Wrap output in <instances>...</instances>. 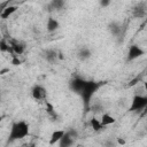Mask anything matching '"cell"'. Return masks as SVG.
<instances>
[{
	"label": "cell",
	"mask_w": 147,
	"mask_h": 147,
	"mask_svg": "<svg viewBox=\"0 0 147 147\" xmlns=\"http://www.w3.org/2000/svg\"><path fill=\"white\" fill-rule=\"evenodd\" d=\"M30 133V125L25 121H16L11 124L10 131H9V137L8 141L13 142L15 140H21L24 139L29 136Z\"/></svg>",
	"instance_id": "6da1fadb"
},
{
	"label": "cell",
	"mask_w": 147,
	"mask_h": 147,
	"mask_svg": "<svg viewBox=\"0 0 147 147\" xmlns=\"http://www.w3.org/2000/svg\"><path fill=\"white\" fill-rule=\"evenodd\" d=\"M117 141H118V144H121V145H124V144H125V141H124L123 139H121V138H118Z\"/></svg>",
	"instance_id": "7402d4cb"
},
{
	"label": "cell",
	"mask_w": 147,
	"mask_h": 147,
	"mask_svg": "<svg viewBox=\"0 0 147 147\" xmlns=\"http://www.w3.org/2000/svg\"><path fill=\"white\" fill-rule=\"evenodd\" d=\"M101 86V83L99 82H94V80H84V84L79 91V95L84 102L85 107L90 106L91 99L93 98V95L95 94V92L99 90V87Z\"/></svg>",
	"instance_id": "7a4b0ae2"
},
{
	"label": "cell",
	"mask_w": 147,
	"mask_h": 147,
	"mask_svg": "<svg viewBox=\"0 0 147 147\" xmlns=\"http://www.w3.org/2000/svg\"><path fill=\"white\" fill-rule=\"evenodd\" d=\"M145 55V49L139 46L138 44H132L129 49H127V53H126V61L127 62H132L141 56Z\"/></svg>",
	"instance_id": "277c9868"
},
{
	"label": "cell",
	"mask_w": 147,
	"mask_h": 147,
	"mask_svg": "<svg viewBox=\"0 0 147 147\" xmlns=\"http://www.w3.org/2000/svg\"><path fill=\"white\" fill-rule=\"evenodd\" d=\"M90 124H91V127H92V130L94 131V132H100V131H102L106 126L101 123V121L100 119H98L96 117H92L91 119H90Z\"/></svg>",
	"instance_id": "5bb4252c"
},
{
	"label": "cell",
	"mask_w": 147,
	"mask_h": 147,
	"mask_svg": "<svg viewBox=\"0 0 147 147\" xmlns=\"http://www.w3.org/2000/svg\"><path fill=\"white\" fill-rule=\"evenodd\" d=\"M31 96L36 101H46L47 99V90L39 84H36L31 88Z\"/></svg>",
	"instance_id": "5b68a950"
},
{
	"label": "cell",
	"mask_w": 147,
	"mask_h": 147,
	"mask_svg": "<svg viewBox=\"0 0 147 147\" xmlns=\"http://www.w3.org/2000/svg\"><path fill=\"white\" fill-rule=\"evenodd\" d=\"M147 15V2L139 1L132 7V16L134 18H146Z\"/></svg>",
	"instance_id": "8992f818"
},
{
	"label": "cell",
	"mask_w": 147,
	"mask_h": 147,
	"mask_svg": "<svg viewBox=\"0 0 147 147\" xmlns=\"http://www.w3.org/2000/svg\"><path fill=\"white\" fill-rule=\"evenodd\" d=\"M145 20H146V21H147V15H146V18H145Z\"/></svg>",
	"instance_id": "d4e9b609"
},
{
	"label": "cell",
	"mask_w": 147,
	"mask_h": 147,
	"mask_svg": "<svg viewBox=\"0 0 147 147\" xmlns=\"http://www.w3.org/2000/svg\"><path fill=\"white\" fill-rule=\"evenodd\" d=\"M109 31L113 36H118L122 32V25L118 22H111L109 24Z\"/></svg>",
	"instance_id": "2e32d148"
},
{
	"label": "cell",
	"mask_w": 147,
	"mask_h": 147,
	"mask_svg": "<svg viewBox=\"0 0 147 147\" xmlns=\"http://www.w3.org/2000/svg\"><path fill=\"white\" fill-rule=\"evenodd\" d=\"M9 44H10V48H11V54L13 55H22V54H24V52H25V49H26V47H25V45L22 42V41H20V40H16V39H14V38H9Z\"/></svg>",
	"instance_id": "52a82bcc"
},
{
	"label": "cell",
	"mask_w": 147,
	"mask_h": 147,
	"mask_svg": "<svg viewBox=\"0 0 147 147\" xmlns=\"http://www.w3.org/2000/svg\"><path fill=\"white\" fill-rule=\"evenodd\" d=\"M0 51L2 53H6V52H10L11 53V48H10V44L8 40H6L5 38H2L0 40Z\"/></svg>",
	"instance_id": "ac0fdd59"
},
{
	"label": "cell",
	"mask_w": 147,
	"mask_h": 147,
	"mask_svg": "<svg viewBox=\"0 0 147 147\" xmlns=\"http://www.w3.org/2000/svg\"><path fill=\"white\" fill-rule=\"evenodd\" d=\"M65 131L64 130H54L51 134V138H49V144L51 145H54V144H59L60 140L62 139V137L64 136Z\"/></svg>",
	"instance_id": "7c38bea8"
},
{
	"label": "cell",
	"mask_w": 147,
	"mask_h": 147,
	"mask_svg": "<svg viewBox=\"0 0 147 147\" xmlns=\"http://www.w3.org/2000/svg\"><path fill=\"white\" fill-rule=\"evenodd\" d=\"M49 6L54 10H62L63 7L65 6V0H52Z\"/></svg>",
	"instance_id": "e0dca14e"
},
{
	"label": "cell",
	"mask_w": 147,
	"mask_h": 147,
	"mask_svg": "<svg viewBox=\"0 0 147 147\" xmlns=\"http://www.w3.org/2000/svg\"><path fill=\"white\" fill-rule=\"evenodd\" d=\"M99 3H100V6H101V7L106 8V7H108V6L111 3V0H100V1H99Z\"/></svg>",
	"instance_id": "44dd1931"
},
{
	"label": "cell",
	"mask_w": 147,
	"mask_h": 147,
	"mask_svg": "<svg viewBox=\"0 0 147 147\" xmlns=\"http://www.w3.org/2000/svg\"><path fill=\"white\" fill-rule=\"evenodd\" d=\"M44 57H45V60H46L47 62L54 63V62H56L57 59H59V53H57V51H55V49H47V51L44 52Z\"/></svg>",
	"instance_id": "8fae6325"
},
{
	"label": "cell",
	"mask_w": 147,
	"mask_h": 147,
	"mask_svg": "<svg viewBox=\"0 0 147 147\" xmlns=\"http://www.w3.org/2000/svg\"><path fill=\"white\" fill-rule=\"evenodd\" d=\"M78 59L82 60V61H86L88 60L91 56H92V53H91V49L87 48V47H82L79 51H78Z\"/></svg>",
	"instance_id": "9a60e30c"
},
{
	"label": "cell",
	"mask_w": 147,
	"mask_h": 147,
	"mask_svg": "<svg viewBox=\"0 0 147 147\" xmlns=\"http://www.w3.org/2000/svg\"><path fill=\"white\" fill-rule=\"evenodd\" d=\"M74 142H75V138L70 134L69 131H65V133H64V136L62 137V139L60 140L59 145H60L61 147H69V146H72Z\"/></svg>",
	"instance_id": "9c48e42d"
},
{
	"label": "cell",
	"mask_w": 147,
	"mask_h": 147,
	"mask_svg": "<svg viewBox=\"0 0 147 147\" xmlns=\"http://www.w3.org/2000/svg\"><path fill=\"white\" fill-rule=\"evenodd\" d=\"M60 28V22L54 17H48L46 21V29L48 32H55Z\"/></svg>",
	"instance_id": "30bf717a"
},
{
	"label": "cell",
	"mask_w": 147,
	"mask_h": 147,
	"mask_svg": "<svg viewBox=\"0 0 147 147\" xmlns=\"http://www.w3.org/2000/svg\"><path fill=\"white\" fill-rule=\"evenodd\" d=\"M11 64H14V65H21L22 64V61L18 59V55H13V57H11Z\"/></svg>",
	"instance_id": "ffe728a7"
},
{
	"label": "cell",
	"mask_w": 147,
	"mask_h": 147,
	"mask_svg": "<svg viewBox=\"0 0 147 147\" xmlns=\"http://www.w3.org/2000/svg\"><path fill=\"white\" fill-rule=\"evenodd\" d=\"M146 107H147V95L134 94V96L131 100V106L129 108V111H141L145 110Z\"/></svg>",
	"instance_id": "3957f363"
},
{
	"label": "cell",
	"mask_w": 147,
	"mask_h": 147,
	"mask_svg": "<svg viewBox=\"0 0 147 147\" xmlns=\"http://www.w3.org/2000/svg\"><path fill=\"white\" fill-rule=\"evenodd\" d=\"M100 121L105 126H108V125H111V124L116 123V118L109 113H103L100 117Z\"/></svg>",
	"instance_id": "4fadbf2b"
},
{
	"label": "cell",
	"mask_w": 147,
	"mask_h": 147,
	"mask_svg": "<svg viewBox=\"0 0 147 147\" xmlns=\"http://www.w3.org/2000/svg\"><path fill=\"white\" fill-rule=\"evenodd\" d=\"M45 105H46V111H47V114L51 115V116H54L55 115V110H54L53 105L51 102H48V101H45Z\"/></svg>",
	"instance_id": "d6986e66"
},
{
	"label": "cell",
	"mask_w": 147,
	"mask_h": 147,
	"mask_svg": "<svg viewBox=\"0 0 147 147\" xmlns=\"http://www.w3.org/2000/svg\"><path fill=\"white\" fill-rule=\"evenodd\" d=\"M144 90H145L146 95H147V82H145V83H144Z\"/></svg>",
	"instance_id": "603a6c76"
},
{
	"label": "cell",
	"mask_w": 147,
	"mask_h": 147,
	"mask_svg": "<svg viewBox=\"0 0 147 147\" xmlns=\"http://www.w3.org/2000/svg\"><path fill=\"white\" fill-rule=\"evenodd\" d=\"M17 9H18V7H17L16 5H9V6H7L6 8H2V9H1L0 17H1L2 20H7V18H9L11 15H14V14L17 11Z\"/></svg>",
	"instance_id": "ba28073f"
},
{
	"label": "cell",
	"mask_w": 147,
	"mask_h": 147,
	"mask_svg": "<svg viewBox=\"0 0 147 147\" xmlns=\"http://www.w3.org/2000/svg\"><path fill=\"white\" fill-rule=\"evenodd\" d=\"M145 111H146V113H147V107H146V109H145Z\"/></svg>",
	"instance_id": "cb8c5ba5"
}]
</instances>
